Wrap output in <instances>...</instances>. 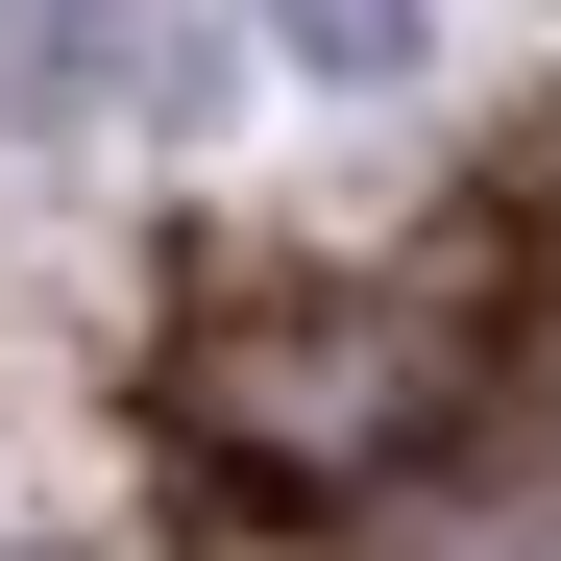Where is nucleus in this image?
Wrapping results in <instances>:
<instances>
[{"label": "nucleus", "instance_id": "obj_1", "mask_svg": "<svg viewBox=\"0 0 561 561\" xmlns=\"http://www.w3.org/2000/svg\"><path fill=\"white\" fill-rule=\"evenodd\" d=\"M268 25H294L318 73H391V49H415V0H268Z\"/></svg>", "mask_w": 561, "mask_h": 561}]
</instances>
